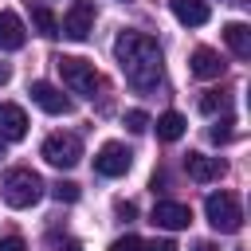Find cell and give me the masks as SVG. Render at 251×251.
Wrapping results in <instances>:
<instances>
[{
	"instance_id": "obj_14",
	"label": "cell",
	"mask_w": 251,
	"mask_h": 251,
	"mask_svg": "<svg viewBox=\"0 0 251 251\" xmlns=\"http://www.w3.org/2000/svg\"><path fill=\"white\" fill-rule=\"evenodd\" d=\"M169 8H173V16L184 24V27H200V24H208V4L204 0H169Z\"/></svg>"
},
{
	"instance_id": "obj_26",
	"label": "cell",
	"mask_w": 251,
	"mask_h": 251,
	"mask_svg": "<svg viewBox=\"0 0 251 251\" xmlns=\"http://www.w3.org/2000/svg\"><path fill=\"white\" fill-rule=\"evenodd\" d=\"M55 251H82V243H78V239H63Z\"/></svg>"
},
{
	"instance_id": "obj_11",
	"label": "cell",
	"mask_w": 251,
	"mask_h": 251,
	"mask_svg": "<svg viewBox=\"0 0 251 251\" xmlns=\"http://www.w3.org/2000/svg\"><path fill=\"white\" fill-rule=\"evenodd\" d=\"M224 59H220V51H212V47H196L192 55H188V71L196 75V78H220L224 75Z\"/></svg>"
},
{
	"instance_id": "obj_5",
	"label": "cell",
	"mask_w": 251,
	"mask_h": 251,
	"mask_svg": "<svg viewBox=\"0 0 251 251\" xmlns=\"http://www.w3.org/2000/svg\"><path fill=\"white\" fill-rule=\"evenodd\" d=\"M43 161L55 165V169H75L82 161V141L78 133H51L43 141Z\"/></svg>"
},
{
	"instance_id": "obj_4",
	"label": "cell",
	"mask_w": 251,
	"mask_h": 251,
	"mask_svg": "<svg viewBox=\"0 0 251 251\" xmlns=\"http://www.w3.org/2000/svg\"><path fill=\"white\" fill-rule=\"evenodd\" d=\"M55 67H59L63 82H67L75 94H90V98H94L98 71H94V63H90V59H78V55H59V59H55Z\"/></svg>"
},
{
	"instance_id": "obj_29",
	"label": "cell",
	"mask_w": 251,
	"mask_h": 251,
	"mask_svg": "<svg viewBox=\"0 0 251 251\" xmlns=\"http://www.w3.org/2000/svg\"><path fill=\"white\" fill-rule=\"evenodd\" d=\"M0 157H4V141H0Z\"/></svg>"
},
{
	"instance_id": "obj_6",
	"label": "cell",
	"mask_w": 251,
	"mask_h": 251,
	"mask_svg": "<svg viewBox=\"0 0 251 251\" xmlns=\"http://www.w3.org/2000/svg\"><path fill=\"white\" fill-rule=\"evenodd\" d=\"M129 165H133V153H129L122 141H106V145L94 153V173H102V176H126Z\"/></svg>"
},
{
	"instance_id": "obj_15",
	"label": "cell",
	"mask_w": 251,
	"mask_h": 251,
	"mask_svg": "<svg viewBox=\"0 0 251 251\" xmlns=\"http://www.w3.org/2000/svg\"><path fill=\"white\" fill-rule=\"evenodd\" d=\"M224 39H227V47H231L239 59L251 55V27H247V24H239V20L227 24V27H224Z\"/></svg>"
},
{
	"instance_id": "obj_2",
	"label": "cell",
	"mask_w": 251,
	"mask_h": 251,
	"mask_svg": "<svg viewBox=\"0 0 251 251\" xmlns=\"http://www.w3.org/2000/svg\"><path fill=\"white\" fill-rule=\"evenodd\" d=\"M43 188L47 184H43V176L35 169H8L4 180H0V196H4L8 208H31V204H39Z\"/></svg>"
},
{
	"instance_id": "obj_16",
	"label": "cell",
	"mask_w": 251,
	"mask_h": 251,
	"mask_svg": "<svg viewBox=\"0 0 251 251\" xmlns=\"http://www.w3.org/2000/svg\"><path fill=\"white\" fill-rule=\"evenodd\" d=\"M184 126H188V122H184V114L169 110V114H161V118H157V137H161V141H176V137L184 133Z\"/></svg>"
},
{
	"instance_id": "obj_10",
	"label": "cell",
	"mask_w": 251,
	"mask_h": 251,
	"mask_svg": "<svg viewBox=\"0 0 251 251\" xmlns=\"http://www.w3.org/2000/svg\"><path fill=\"white\" fill-rule=\"evenodd\" d=\"M27 137V114L16 102H0V141H24Z\"/></svg>"
},
{
	"instance_id": "obj_1",
	"label": "cell",
	"mask_w": 251,
	"mask_h": 251,
	"mask_svg": "<svg viewBox=\"0 0 251 251\" xmlns=\"http://www.w3.org/2000/svg\"><path fill=\"white\" fill-rule=\"evenodd\" d=\"M114 55H118V67H122V75H126V82L133 90H153L161 82L165 67H161V47H157L153 35L126 27L114 39Z\"/></svg>"
},
{
	"instance_id": "obj_23",
	"label": "cell",
	"mask_w": 251,
	"mask_h": 251,
	"mask_svg": "<svg viewBox=\"0 0 251 251\" xmlns=\"http://www.w3.org/2000/svg\"><path fill=\"white\" fill-rule=\"evenodd\" d=\"M141 251H176V243L173 239H149V243H141Z\"/></svg>"
},
{
	"instance_id": "obj_28",
	"label": "cell",
	"mask_w": 251,
	"mask_h": 251,
	"mask_svg": "<svg viewBox=\"0 0 251 251\" xmlns=\"http://www.w3.org/2000/svg\"><path fill=\"white\" fill-rule=\"evenodd\" d=\"M8 78H12V71H8V67H0V82H8Z\"/></svg>"
},
{
	"instance_id": "obj_8",
	"label": "cell",
	"mask_w": 251,
	"mask_h": 251,
	"mask_svg": "<svg viewBox=\"0 0 251 251\" xmlns=\"http://www.w3.org/2000/svg\"><path fill=\"white\" fill-rule=\"evenodd\" d=\"M27 94H31V102H35L39 110H47V114H55V118L75 110V102H71L59 86H51V82H43V78H39V82H31V90H27Z\"/></svg>"
},
{
	"instance_id": "obj_9",
	"label": "cell",
	"mask_w": 251,
	"mask_h": 251,
	"mask_svg": "<svg viewBox=\"0 0 251 251\" xmlns=\"http://www.w3.org/2000/svg\"><path fill=\"white\" fill-rule=\"evenodd\" d=\"M153 224L157 227H169V231H180L192 224V208L188 204H176V200H157L153 204Z\"/></svg>"
},
{
	"instance_id": "obj_7",
	"label": "cell",
	"mask_w": 251,
	"mask_h": 251,
	"mask_svg": "<svg viewBox=\"0 0 251 251\" xmlns=\"http://www.w3.org/2000/svg\"><path fill=\"white\" fill-rule=\"evenodd\" d=\"M90 27H94V4L90 0H75V8L59 20V31L67 39H75V43H82L90 35Z\"/></svg>"
},
{
	"instance_id": "obj_21",
	"label": "cell",
	"mask_w": 251,
	"mask_h": 251,
	"mask_svg": "<svg viewBox=\"0 0 251 251\" xmlns=\"http://www.w3.org/2000/svg\"><path fill=\"white\" fill-rule=\"evenodd\" d=\"M224 106H227L224 94H204V98H200V110H204V114H216V110H224Z\"/></svg>"
},
{
	"instance_id": "obj_27",
	"label": "cell",
	"mask_w": 251,
	"mask_h": 251,
	"mask_svg": "<svg viewBox=\"0 0 251 251\" xmlns=\"http://www.w3.org/2000/svg\"><path fill=\"white\" fill-rule=\"evenodd\" d=\"M192 251H216V247H212V243H208V239H200V243H196V247H192Z\"/></svg>"
},
{
	"instance_id": "obj_19",
	"label": "cell",
	"mask_w": 251,
	"mask_h": 251,
	"mask_svg": "<svg viewBox=\"0 0 251 251\" xmlns=\"http://www.w3.org/2000/svg\"><path fill=\"white\" fill-rule=\"evenodd\" d=\"M126 126H129L133 133H145V129H149V114H145V110H129V114H126Z\"/></svg>"
},
{
	"instance_id": "obj_13",
	"label": "cell",
	"mask_w": 251,
	"mask_h": 251,
	"mask_svg": "<svg viewBox=\"0 0 251 251\" xmlns=\"http://www.w3.org/2000/svg\"><path fill=\"white\" fill-rule=\"evenodd\" d=\"M24 39H27L24 20H20L16 12H0V51H20Z\"/></svg>"
},
{
	"instance_id": "obj_18",
	"label": "cell",
	"mask_w": 251,
	"mask_h": 251,
	"mask_svg": "<svg viewBox=\"0 0 251 251\" xmlns=\"http://www.w3.org/2000/svg\"><path fill=\"white\" fill-rule=\"evenodd\" d=\"M51 196H55L59 204H75V200H78V184H75V180H55V184H51Z\"/></svg>"
},
{
	"instance_id": "obj_12",
	"label": "cell",
	"mask_w": 251,
	"mask_h": 251,
	"mask_svg": "<svg viewBox=\"0 0 251 251\" xmlns=\"http://www.w3.org/2000/svg\"><path fill=\"white\" fill-rule=\"evenodd\" d=\"M184 169L196 184H208V180H220L224 176V161L220 157H204V153H188L184 157Z\"/></svg>"
},
{
	"instance_id": "obj_20",
	"label": "cell",
	"mask_w": 251,
	"mask_h": 251,
	"mask_svg": "<svg viewBox=\"0 0 251 251\" xmlns=\"http://www.w3.org/2000/svg\"><path fill=\"white\" fill-rule=\"evenodd\" d=\"M110 251H141V239H137L133 231H126V235H118V239L110 243Z\"/></svg>"
},
{
	"instance_id": "obj_25",
	"label": "cell",
	"mask_w": 251,
	"mask_h": 251,
	"mask_svg": "<svg viewBox=\"0 0 251 251\" xmlns=\"http://www.w3.org/2000/svg\"><path fill=\"white\" fill-rule=\"evenodd\" d=\"M133 212H137V208H133L129 200H122V204H118V216H122V220H133Z\"/></svg>"
},
{
	"instance_id": "obj_24",
	"label": "cell",
	"mask_w": 251,
	"mask_h": 251,
	"mask_svg": "<svg viewBox=\"0 0 251 251\" xmlns=\"http://www.w3.org/2000/svg\"><path fill=\"white\" fill-rule=\"evenodd\" d=\"M0 251H27V247H24L20 235H4V239H0Z\"/></svg>"
},
{
	"instance_id": "obj_17",
	"label": "cell",
	"mask_w": 251,
	"mask_h": 251,
	"mask_svg": "<svg viewBox=\"0 0 251 251\" xmlns=\"http://www.w3.org/2000/svg\"><path fill=\"white\" fill-rule=\"evenodd\" d=\"M31 24L39 27V35H43V39H55V35H59V20H55L47 8H31Z\"/></svg>"
},
{
	"instance_id": "obj_3",
	"label": "cell",
	"mask_w": 251,
	"mask_h": 251,
	"mask_svg": "<svg viewBox=\"0 0 251 251\" xmlns=\"http://www.w3.org/2000/svg\"><path fill=\"white\" fill-rule=\"evenodd\" d=\"M204 216H208V224H212L216 231H224V235H231V231L243 227V208H239L235 192H212V196L204 200Z\"/></svg>"
},
{
	"instance_id": "obj_22",
	"label": "cell",
	"mask_w": 251,
	"mask_h": 251,
	"mask_svg": "<svg viewBox=\"0 0 251 251\" xmlns=\"http://www.w3.org/2000/svg\"><path fill=\"white\" fill-rule=\"evenodd\" d=\"M231 126H235L231 118H224V122H216V126H212V141H216V145H220V141H231Z\"/></svg>"
}]
</instances>
